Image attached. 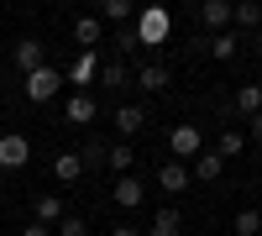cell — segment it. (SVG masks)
<instances>
[{
  "label": "cell",
  "mask_w": 262,
  "mask_h": 236,
  "mask_svg": "<svg viewBox=\"0 0 262 236\" xmlns=\"http://www.w3.org/2000/svg\"><path fill=\"white\" fill-rule=\"evenodd\" d=\"M142 195H147V189H142V179H137V174L116 179V205H121V210H137V205H142Z\"/></svg>",
  "instance_id": "8"
},
{
  "label": "cell",
  "mask_w": 262,
  "mask_h": 236,
  "mask_svg": "<svg viewBox=\"0 0 262 236\" xmlns=\"http://www.w3.org/2000/svg\"><path fill=\"white\" fill-rule=\"evenodd\" d=\"M236 111H247V116L262 111V84H242V90H236Z\"/></svg>",
  "instance_id": "19"
},
{
  "label": "cell",
  "mask_w": 262,
  "mask_h": 236,
  "mask_svg": "<svg viewBox=\"0 0 262 236\" xmlns=\"http://www.w3.org/2000/svg\"><path fill=\"white\" fill-rule=\"evenodd\" d=\"M231 21L257 37V32H262V0H236V6H231Z\"/></svg>",
  "instance_id": "7"
},
{
  "label": "cell",
  "mask_w": 262,
  "mask_h": 236,
  "mask_svg": "<svg viewBox=\"0 0 262 236\" xmlns=\"http://www.w3.org/2000/svg\"><path fill=\"white\" fill-rule=\"evenodd\" d=\"M63 116H69V121H74V126H90V121H95V116H100V105H95V100H90V95H74V100H69V105H63Z\"/></svg>",
  "instance_id": "10"
},
{
  "label": "cell",
  "mask_w": 262,
  "mask_h": 236,
  "mask_svg": "<svg viewBox=\"0 0 262 236\" xmlns=\"http://www.w3.org/2000/svg\"><path fill=\"white\" fill-rule=\"evenodd\" d=\"M137 11H131V0H105L100 6V21H131Z\"/></svg>",
  "instance_id": "22"
},
{
  "label": "cell",
  "mask_w": 262,
  "mask_h": 236,
  "mask_svg": "<svg viewBox=\"0 0 262 236\" xmlns=\"http://www.w3.org/2000/svg\"><path fill=\"white\" fill-rule=\"evenodd\" d=\"M221 168H226V158H221V153H200V158L189 163V174L210 184V179H221Z\"/></svg>",
  "instance_id": "14"
},
{
  "label": "cell",
  "mask_w": 262,
  "mask_h": 236,
  "mask_svg": "<svg viewBox=\"0 0 262 236\" xmlns=\"http://www.w3.org/2000/svg\"><path fill=\"white\" fill-rule=\"evenodd\" d=\"M189 179H194V174H189V163H163V168H158V189H163L168 200H173V195H184Z\"/></svg>",
  "instance_id": "5"
},
{
  "label": "cell",
  "mask_w": 262,
  "mask_h": 236,
  "mask_svg": "<svg viewBox=\"0 0 262 236\" xmlns=\"http://www.w3.org/2000/svg\"><path fill=\"white\" fill-rule=\"evenodd\" d=\"M105 163H111V168H116V174L126 179V174H131V168H137V158H131V142H121V147H111V158H105Z\"/></svg>",
  "instance_id": "21"
},
{
  "label": "cell",
  "mask_w": 262,
  "mask_h": 236,
  "mask_svg": "<svg viewBox=\"0 0 262 236\" xmlns=\"http://www.w3.org/2000/svg\"><path fill=\"white\" fill-rule=\"evenodd\" d=\"M116 126H121V137H137L142 126H147V111H142V105H121V111H116Z\"/></svg>",
  "instance_id": "15"
},
{
  "label": "cell",
  "mask_w": 262,
  "mask_h": 236,
  "mask_svg": "<svg viewBox=\"0 0 262 236\" xmlns=\"http://www.w3.org/2000/svg\"><path fill=\"white\" fill-rule=\"evenodd\" d=\"M242 147H247V137H242V132L231 126V132H221V147H215V153H221V158H236Z\"/></svg>",
  "instance_id": "25"
},
{
  "label": "cell",
  "mask_w": 262,
  "mask_h": 236,
  "mask_svg": "<svg viewBox=\"0 0 262 236\" xmlns=\"http://www.w3.org/2000/svg\"><path fill=\"white\" fill-rule=\"evenodd\" d=\"M163 37H168V11L163 6L137 11V48H163Z\"/></svg>",
  "instance_id": "1"
},
{
  "label": "cell",
  "mask_w": 262,
  "mask_h": 236,
  "mask_svg": "<svg viewBox=\"0 0 262 236\" xmlns=\"http://www.w3.org/2000/svg\"><path fill=\"white\" fill-rule=\"evenodd\" d=\"M111 236H142V231H131V226H116V231H111Z\"/></svg>",
  "instance_id": "30"
},
{
  "label": "cell",
  "mask_w": 262,
  "mask_h": 236,
  "mask_svg": "<svg viewBox=\"0 0 262 236\" xmlns=\"http://www.w3.org/2000/svg\"><path fill=\"white\" fill-rule=\"evenodd\" d=\"M100 27H105L100 16H79V21H74V42H79L84 53H95V42H100Z\"/></svg>",
  "instance_id": "9"
},
{
  "label": "cell",
  "mask_w": 262,
  "mask_h": 236,
  "mask_svg": "<svg viewBox=\"0 0 262 236\" xmlns=\"http://www.w3.org/2000/svg\"><path fill=\"white\" fill-rule=\"evenodd\" d=\"M53 174H58V184H79V179H84L79 153H58V158H53Z\"/></svg>",
  "instance_id": "12"
},
{
  "label": "cell",
  "mask_w": 262,
  "mask_h": 236,
  "mask_svg": "<svg viewBox=\"0 0 262 236\" xmlns=\"http://www.w3.org/2000/svg\"><path fill=\"white\" fill-rule=\"evenodd\" d=\"M16 63H21L27 74H37V69H42V42H37V37H21V42H16Z\"/></svg>",
  "instance_id": "13"
},
{
  "label": "cell",
  "mask_w": 262,
  "mask_h": 236,
  "mask_svg": "<svg viewBox=\"0 0 262 236\" xmlns=\"http://www.w3.org/2000/svg\"><path fill=\"white\" fill-rule=\"evenodd\" d=\"M58 236H90V221H84V216H63L58 221Z\"/></svg>",
  "instance_id": "26"
},
{
  "label": "cell",
  "mask_w": 262,
  "mask_h": 236,
  "mask_svg": "<svg viewBox=\"0 0 262 236\" xmlns=\"http://www.w3.org/2000/svg\"><path fill=\"white\" fill-rule=\"evenodd\" d=\"M105 158H111V147H105V142H84V153H79V163H84V174H90L95 163H105Z\"/></svg>",
  "instance_id": "24"
},
{
  "label": "cell",
  "mask_w": 262,
  "mask_h": 236,
  "mask_svg": "<svg viewBox=\"0 0 262 236\" xmlns=\"http://www.w3.org/2000/svg\"><path fill=\"white\" fill-rule=\"evenodd\" d=\"M236 48H242V37H236V32H215V37H210V58H221V63H231Z\"/></svg>",
  "instance_id": "16"
},
{
  "label": "cell",
  "mask_w": 262,
  "mask_h": 236,
  "mask_svg": "<svg viewBox=\"0 0 262 236\" xmlns=\"http://www.w3.org/2000/svg\"><path fill=\"white\" fill-rule=\"evenodd\" d=\"M37 226H53V221H63V200L58 195H37Z\"/></svg>",
  "instance_id": "17"
},
{
  "label": "cell",
  "mask_w": 262,
  "mask_h": 236,
  "mask_svg": "<svg viewBox=\"0 0 262 236\" xmlns=\"http://www.w3.org/2000/svg\"><path fill=\"white\" fill-rule=\"evenodd\" d=\"M262 231V210H236V236H257Z\"/></svg>",
  "instance_id": "23"
},
{
  "label": "cell",
  "mask_w": 262,
  "mask_h": 236,
  "mask_svg": "<svg viewBox=\"0 0 262 236\" xmlns=\"http://www.w3.org/2000/svg\"><path fill=\"white\" fill-rule=\"evenodd\" d=\"M27 158H32V142L21 137V132H6V137H0V168H6V174L27 168Z\"/></svg>",
  "instance_id": "3"
},
{
  "label": "cell",
  "mask_w": 262,
  "mask_h": 236,
  "mask_svg": "<svg viewBox=\"0 0 262 236\" xmlns=\"http://www.w3.org/2000/svg\"><path fill=\"white\" fill-rule=\"evenodd\" d=\"M252 42H257V53H262V32H257V37H252Z\"/></svg>",
  "instance_id": "31"
},
{
  "label": "cell",
  "mask_w": 262,
  "mask_h": 236,
  "mask_svg": "<svg viewBox=\"0 0 262 236\" xmlns=\"http://www.w3.org/2000/svg\"><path fill=\"white\" fill-rule=\"evenodd\" d=\"M168 153H173V163H194V158L205 153L200 126H173V132H168Z\"/></svg>",
  "instance_id": "2"
},
{
  "label": "cell",
  "mask_w": 262,
  "mask_h": 236,
  "mask_svg": "<svg viewBox=\"0 0 262 236\" xmlns=\"http://www.w3.org/2000/svg\"><path fill=\"white\" fill-rule=\"evenodd\" d=\"M147 236H179V210H158L152 216V231Z\"/></svg>",
  "instance_id": "20"
},
{
  "label": "cell",
  "mask_w": 262,
  "mask_h": 236,
  "mask_svg": "<svg viewBox=\"0 0 262 236\" xmlns=\"http://www.w3.org/2000/svg\"><path fill=\"white\" fill-rule=\"evenodd\" d=\"M21 236H53V231H48V226H37V221H32V226H27V231H21Z\"/></svg>",
  "instance_id": "28"
},
{
  "label": "cell",
  "mask_w": 262,
  "mask_h": 236,
  "mask_svg": "<svg viewBox=\"0 0 262 236\" xmlns=\"http://www.w3.org/2000/svg\"><path fill=\"white\" fill-rule=\"evenodd\" d=\"M100 79H105V84H126V69H121V63H105Z\"/></svg>",
  "instance_id": "27"
},
{
  "label": "cell",
  "mask_w": 262,
  "mask_h": 236,
  "mask_svg": "<svg viewBox=\"0 0 262 236\" xmlns=\"http://www.w3.org/2000/svg\"><path fill=\"white\" fill-rule=\"evenodd\" d=\"M200 21L210 27V37L226 32V27H231V0H205V6H200Z\"/></svg>",
  "instance_id": "6"
},
{
  "label": "cell",
  "mask_w": 262,
  "mask_h": 236,
  "mask_svg": "<svg viewBox=\"0 0 262 236\" xmlns=\"http://www.w3.org/2000/svg\"><path fill=\"white\" fill-rule=\"evenodd\" d=\"M252 142H262V111L252 116Z\"/></svg>",
  "instance_id": "29"
},
{
  "label": "cell",
  "mask_w": 262,
  "mask_h": 236,
  "mask_svg": "<svg viewBox=\"0 0 262 236\" xmlns=\"http://www.w3.org/2000/svg\"><path fill=\"white\" fill-rule=\"evenodd\" d=\"M137 84L152 90V95H163V90H168V69H163V63H147V69L137 74Z\"/></svg>",
  "instance_id": "18"
},
{
  "label": "cell",
  "mask_w": 262,
  "mask_h": 236,
  "mask_svg": "<svg viewBox=\"0 0 262 236\" xmlns=\"http://www.w3.org/2000/svg\"><path fill=\"white\" fill-rule=\"evenodd\" d=\"M95 74H100V58H95V53H79V58H74V69L63 74V84H90Z\"/></svg>",
  "instance_id": "11"
},
{
  "label": "cell",
  "mask_w": 262,
  "mask_h": 236,
  "mask_svg": "<svg viewBox=\"0 0 262 236\" xmlns=\"http://www.w3.org/2000/svg\"><path fill=\"white\" fill-rule=\"evenodd\" d=\"M58 90H63V74H58V69H48V63H42L37 74H27V100H37V105H42V100H53Z\"/></svg>",
  "instance_id": "4"
}]
</instances>
